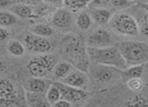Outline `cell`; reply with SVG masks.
<instances>
[{
    "label": "cell",
    "instance_id": "7c38bea8",
    "mask_svg": "<svg viewBox=\"0 0 148 107\" xmlns=\"http://www.w3.org/2000/svg\"><path fill=\"white\" fill-rule=\"evenodd\" d=\"M60 81L64 84L74 86V87L84 88L85 86L88 84L89 77H88V75H87V72L76 68L75 70L71 71L66 77L62 78Z\"/></svg>",
    "mask_w": 148,
    "mask_h": 107
},
{
    "label": "cell",
    "instance_id": "8d00e7d4",
    "mask_svg": "<svg viewBox=\"0 0 148 107\" xmlns=\"http://www.w3.org/2000/svg\"><path fill=\"white\" fill-rule=\"evenodd\" d=\"M3 69H4V63H3V61L0 59V71L3 70Z\"/></svg>",
    "mask_w": 148,
    "mask_h": 107
},
{
    "label": "cell",
    "instance_id": "836d02e7",
    "mask_svg": "<svg viewBox=\"0 0 148 107\" xmlns=\"http://www.w3.org/2000/svg\"><path fill=\"white\" fill-rule=\"evenodd\" d=\"M43 2L51 5H62L64 4V0H43Z\"/></svg>",
    "mask_w": 148,
    "mask_h": 107
},
{
    "label": "cell",
    "instance_id": "5b68a950",
    "mask_svg": "<svg viewBox=\"0 0 148 107\" xmlns=\"http://www.w3.org/2000/svg\"><path fill=\"white\" fill-rule=\"evenodd\" d=\"M56 57L49 54H43L32 58L27 63L26 67L31 76L34 77H45L47 73L53 71L57 64Z\"/></svg>",
    "mask_w": 148,
    "mask_h": 107
},
{
    "label": "cell",
    "instance_id": "74e56055",
    "mask_svg": "<svg viewBox=\"0 0 148 107\" xmlns=\"http://www.w3.org/2000/svg\"><path fill=\"white\" fill-rule=\"evenodd\" d=\"M141 3H148V0H140Z\"/></svg>",
    "mask_w": 148,
    "mask_h": 107
},
{
    "label": "cell",
    "instance_id": "30bf717a",
    "mask_svg": "<svg viewBox=\"0 0 148 107\" xmlns=\"http://www.w3.org/2000/svg\"><path fill=\"white\" fill-rule=\"evenodd\" d=\"M74 17H73L72 11L66 7L58 8L53 14L51 17V23L53 26L58 28H68L73 24Z\"/></svg>",
    "mask_w": 148,
    "mask_h": 107
},
{
    "label": "cell",
    "instance_id": "4fadbf2b",
    "mask_svg": "<svg viewBox=\"0 0 148 107\" xmlns=\"http://www.w3.org/2000/svg\"><path fill=\"white\" fill-rule=\"evenodd\" d=\"M51 84V83H49V81L43 79L42 77H34V76H32V77L28 78L24 82L23 88L24 90H28V91L45 93Z\"/></svg>",
    "mask_w": 148,
    "mask_h": 107
},
{
    "label": "cell",
    "instance_id": "d4e9b609",
    "mask_svg": "<svg viewBox=\"0 0 148 107\" xmlns=\"http://www.w3.org/2000/svg\"><path fill=\"white\" fill-rule=\"evenodd\" d=\"M141 9H142V8H141ZM136 20H137V22H138L140 34L144 37H146V38H148V12L145 11L144 9H142V12H141L140 14H138V17L136 18Z\"/></svg>",
    "mask_w": 148,
    "mask_h": 107
},
{
    "label": "cell",
    "instance_id": "1f68e13d",
    "mask_svg": "<svg viewBox=\"0 0 148 107\" xmlns=\"http://www.w3.org/2000/svg\"><path fill=\"white\" fill-rule=\"evenodd\" d=\"M8 36H9V33L6 30V27H1L0 26V42L6 40L8 38Z\"/></svg>",
    "mask_w": 148,
    "mask_h": 107
},
{
    "label": "cell",
    "instance_id": "7402d4cb",
    "mask_svg": "<svg viewBox=\"0 0 148 107\" xmlns=\"http://www.w3.org/2000/svg\"><path fill=\"white\" fill-rule=\"evenodd\" d=\"M90 2L91 0H64V5L72 12H77L87 7Z\"/></svg>",
    "mask_w": 148,
    "mask_h": 107
},
{
    "label": "cell",
    "instance_id": "ac0fdd59",
    "mask_svg": "<svg viewBox=\"0 0 148 107\" xmlns=\"http://www.w3.org/2000/svg\"><path fill=\"white\" fill-rule=\"evenodd\" d=\"M45 96H47V100L49 106H55V104L62 98V93H60V90L57 84L51 83L49 85V87L45 92Z\"/></svg>",
    "mask_w": 148,
    "mask_h": 107
},
{
    "label": "cell",
    "instance_id": "f1b7e54d",
    "mask_svg": "<svg viewBox=\"0 0 148 107\" xmlns=\"http://www.w3.org/2000/svg\"><path fill=\"white\" fill-rule=\"evenodd\" d=\"M111 3V0H91L90 6L92 8H105Z\"/></svg>",
    "mask_w": 148,
    "mask_h": 107
},
{
    "label": "cell",
    "instance_id": "6da1fadb",
    "mask_svg": "<svg viewBox=\"0 0 148 107\" xmlns=\"http://www.w3.org/2000/svg\"><path fill=\"white\" fill-rule=\"evenodd\" d=\"M62 54L76 68L88 72L90 70V57L87 45L82 39L74 35H69L62 39L60 43Z\"/></svg>",
    "mask_w": 148,
    "mask_h": 107
},
{
    "label": "cell",
    "instance_id": "4dcf8cb0",
    "mask_svg": "<svg viewBox=\"0 0 148 107\" xmlns=\"http://www.w3.org/2000/svg\"><path fill=\"white\" fill-rule=\"evenodd\" d=\"M72 104H73L72 102L69 101V100L64 99V98H60L59 101L55 104V106L56 107H70V106H72Z\"/></svg>",
    "mask_w": 148,
    "mask_h": 107
},
{
    "label": "cell",
    "instance_id": "8fae6325",
    "mask_svg": "<svg viewBox=\"0 0 148 107\" xmlns=\"http://www.w3.org/2000/svg\"><path fill=\"white\" fill-rule=\"evenodd\" d=\"M15 88L11 82L0 80V106H8L14 104L16 100Z\"/></svg>",
    "mask_w": 148,
    "mask_h": 107
},
{
    "label": "cell",
    "instance_id": "7a4b0ae2",
    "mask_svg": "<svg viewBox=\"0 0 148 107\" xmlns=\"http://www.w3.org/2000/svg\"><path fill=\"white\" fill-rule=\"evenodd\" d=\"M87 50H88L90 60L94 63L115 67L119 70H124L128 67L121 51L116 46L111 45V46L101 47V48L87 46Z\"/></svg>",
    "mask_w": 148,
    "mask_h": 107
},
{
    "label": "cell",
    "instance_id": "484cf974",
    "mask_svg": "<svg viewBox=\"0 0 148 107\" xmlns=\"http://www.w3.org/2000/svg\"><path fill=\"white\" fill-rule=\"evenodd\" d=\"M122 105L124 106H148V98L144 97L142 95H135L133 97L127 99L125 102H123Z\"/></svg>",
    "mask_w": 148,
    "mask_h": 107
},
{
    "label": "cell",
    "instance_id": "3957f363",
    "mask_svg": "<svg viewBox=\"0 0 148 107\" xmlns=\"http://www.w3.org/2000/svg\"><path fill=\"white\" fill-rule=\"evenodd\" d=\"M118 48L128 67L148 62V43L145 41H124Z\"/></svg>",
    "mask_w": 148,
    "mask_h": 107
},
{
    "label": "cell",
    "instance_id": "603a6c76",
    "mask_svg": "<svg viewBox=\"0 0 148 107\" xmlns=\"http://www.w3.org/2000/svg\"><path fill=\"white\" fill-rule=\"evenodd\" d=\"M17 22V16L11 11H0V26L10 27Z\"/></svg>",
    "mask_w": 148,
    "mask_h": 107
},
{
    "label": "cell",
    "instance_id": "83f0119b",
    "mask_svg": "<svg viewBox=\"0 0 148 107\" xmlns=\"http://www.w3.org/2000/svg\"><path fill=\"white\" fill-rule=\"evenodd\" d=\"M135 4L136 1H131V0H111L110 5L116 10H124L132 7Z\"/></svg>",
    "mask_w": 148,
    "mask_h": 107
},
{
    "label": "cell",
    "instance_id": "d590c367",
    "mask_svg": "<svg viewBox=\"0 0 148 107\" xmlns=\"http://www.w3.org/2000/svg\"><path fill=\"white\" fill-rule=\"evenodd\" d=\"M139 7H141L146 12H148V3H139Z\"/></svg>",
    "mask_w": 148,
    "mask_h": 107
},
{
    "label": "cell",
    "instance_id": "f546056e",
    "mask_svg": "<svg viewBox=\"0 0 148 107\" xmlns=\"http://www.w3.org/2000/svg\"><path fill=\"white\" fill-rule=\"evenodd\" d=\"M49 7L47 6V3H42V5L38 6L36 8V11H37V15H40V16H47V14L49 13Z\"/></svg>",
    "mask_w": 148,
    "mask_h": 107
},
{
    "label": "cell",
    "instance_id": "4316f807",
    "mask_svg": "<svg viewBox=\"0 0 148 107\" xmlns=\"http://www.w3.org/2000/svg\"><path fill=\"white\" fill-rule=\"evenodd\" d=\"M126 85L131 91H140L144 86V82L142 80V77H134L126 80Z\"/></svg>",
    "mask_w": 148,
    "mask_h": 107
},
{
    "label": "cell",
    "instance_id": "8992f818",
    "mask_svg": "<svg viewBox=\"0 0 148 107\" xmlns=\"http://www.w3.org/2000/svg\"><path fill=\"white\" fill-rule=\"evenodd\" d=\"M23 43L25 48L33 53H47L53 48L51 41L47 40V37L36 35L32 32L24 37Z\"/></svg>",
    "mask_w": 148,
    "mask_h": 107
},
{
    "label": "cell",
    "instance_id": "d6986e66",
    "mask_svg": "<svg viewBox=\"0 0 148 107\" xmlns=\"http://www.w3.org/2000/svg\"><path fill=\"white\" fill-rule=\"evenodd\" d=\"M6 49L12 56H22L25 53V45L18 40H10L6 45Z\"/></svg>",
    "mask_w": 148,
    "mask_h": 107
},
{
    "label": "cell",
    "instance_id": "f35d334b",
    "mask_svg": "<svg viewBox=\"0 0 148 107\" xmlns=\"http://www.w3.org/2000/svg\"><path fill=\"white\" fill-rule=\"evenodd\" d=\"M131 1H137V0H131Z\"/></svg>",
    "mask_w": 148,
    "mask_h": 107
},
{
    "label": "cell",
    "instance_id": "9a60e30c",
    "mask_svg": "<svg viewBox=\"0 0 148 107\" xmlns=\"http://www.w3.org/2000/svg\"><path fill=\"white\" fill-rule=\"evenodd\" d=\"M93 21L99 25H106L110 23L112 19V12L107 8H93L91 11Z\"/></svg>",
    "mask_w": 148,
    "mask_h": 107
},
{
    "label": "cell",
    "instance_id": "e575fe53",
    "mask_svg": "<svg viewBox=\"0 0 148 107\" xmlns=\"http://www.w3.org/2000/svg\"><path fill=\"white\" fill-rule=\"evenodd\" d=\"M18 1L24 4H30V3H35L37 0H18Z\"/></svg>",
    "mask_w": 148,
    "mask_h": 107
},
{
    "label": "cell",
    "instance_id": "44dd1931",
    "mask_svg": "<svg viewBox=\"0 0 148 107\" xmlns=\"http://www.w3.org/2000/svg\"><path fill=\"white\" fill-rule=\"evenodd\" d=\"M121 73H122L123 77L127 78V80L134 77H142L144 74V66L143 64L129 66L124 70H121Z\"/></svg>",
    "mask_w": 148,
    "mask_h": 107
},
{
    "label": "cell",
    "instance_id": "2e32d148",
    "mask_svg": "<svg viewBox=\"0 0 148 107\" xmlns=\"http://www.w3.org/2000/svg\"><path fill=\"white\" fill-rule=\"evenodd\" d=\"M9 11H11L17 17L20 18H30L34 16L32 8L30 6H28L27 4H23V3L14 4V5H12L9 8Z\"/></svg>",
    "mask_w": 148,
    "mask_h": 107
},
{
    "label": "cell",
    "instance_id": "d6a6232c",
    "mask_svg": "<svg viewBox=\"0 0 148 107\" xmlns=\"http://www.w3.org/2000/svg\"><path fill=\"white\" fill-rule=\"evenodd\" d=\"M12 4L13 3H12L11 0H0V10L10 7Z\"/></svg>",
    "mask_w": 148,
    "mask_h": 107
},
{
    "label": "cell",
    "instance_id": "e0dca14e",
    "mask_svg": "<svg viewBox=\"0 0 148 107\" xmlns=\"http://www.w3.org/2000/svg\"><path fill=\"white\" fill-rule=\"evenodd\" d=\"M72 70H73L72 63L69 62L68 60H62L56 64L55 68H53V74L56 75V77L62 79V78L66 77Z\"/></svg>",
    "mask_w": 148,
    "mask_h": 107
},
{
    "label": "cell",
    "instance_id": "ba28073f",
    "mask_svg": "<svg viewBox=\"0 0 148 107\" xmlns=\"http://www.w3.org/2000/svg\"><path fill=\"white\" fill-rule=\"evenodd\" d=\"M113 44V38L111 34L105 29H96L88 36L86 40V45L88 47H107Z\"/></svg>",
    "mask_w": 148,
    "mask_h": 107
},
{
    "label": "cell",
    "instance_id": "9c48e42d",
    "mask_svg": "<svg viewBox=\"0 0 148 107\" xmlns=\"http://www.w3.org/2000/svg\"><path fill=\"white\" fill-rule=\"evenodd\" d=\"M119 69L115 67L107 66V65L95 63V66L92 68V75L96 82L98 83H108L116 76Z\"/></svg>",
    "mask_w": 148,
    "mask_h": 107
},
{
    "label": "cell",
    "instance_id": "277c9868",
    "mask_svg": "<svg viewBox=\"0 0 148 107\" xmlns=\"http://www.w3.org/2000/svg\"><path fill=\"white\" fill-rule=\"evenodd\" d=\"M110 26L120 36L135 37L140 33L136 18L129 13H118L114 15L110 21Z\"/></svg>",
    "mask_w": 148,
    "mask_h": 107
},
{
    "label": "cell",
    "instance_id": "52a82bcc",
    "mask_svg": "<svg viewBox=\"0 0 148 107\" xmlns=\"http://www.w3.org/2000/svg\"><path fill=\"white\" fill-rule=\"evenodd\" d=\"M55 83L60 88V93H62V98L69 100L72 103H78V102L84 101L89 97V93L83 88L74 87V86L62 83V81H58L55 82Z\"/></svg>",
    "mask_w": 148,
    "mask_h": 107
},
{
    "label": "cell",
    "instance_id": "ffe728a7",
    "mask_svg": "<svg viewBox=\"0 0 148 107\" xmlns=\"http://www.w3.org/2000/svg\"><path fill=\"white\" fill-rule=\"evenodd\" d=\"M30 32L42 37H49L53 34L55 30L51 25L45 23H37L30 27Z\"/></svg>",
    "mask_w": 148,
    "mask_h": 107
},
{
    "label": "cell",
    "instance_id": "cb8c5ba5",
    "mask_svg": "<svg viewBox=\"0 0 148 107\" xmlns=\"http://www.w3.org/2000/svg\"><path fill=\"white\" fill-rule=\"evenodd\" d=\"M92 22H93V18H92L91 14L86 11L81 12L76 20V23L78 25V27L81 28L82 30H88L91 27Z\"/></svg>",
    "mask_w": 148,
    "mask_h": 107
},
{
    "label": "cell",
    "instance_id": "5bb4252c",
    "mask_svg": "<svg viewBox=\"0 0 148 107\" xmlns=\"http://www.w3.org/2000/svg\"><path fill=\"white\" fill-rule=\"evenodd\" d=\"M24 94H25V100L27 105L33 107L49 106V102L47 100L45 93H42V92H32L25 90Z\"/></svg>",
    "mask_w": 148,
    "mask_h": 107
}]
</instances>
